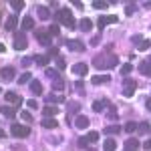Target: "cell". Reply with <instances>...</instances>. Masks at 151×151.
Returning a JSON list of instances; mask_svg holds the SVG:
<instances>
[{
    "instance_id": "d590c367",
    "label": "cell",
    "mask_w": 151,
    "mask_h": 151,
    "mask_svg": "<svg viewBox=\"0 0 151 151\" xmlns=\"http://www.w3.org/2000/svg\"><path fill=\"white\" fill-rule=\"evenodd\" d=\"M99 137H101V135H99V131H91V133L87 135L89 143H95V141H99Z\"/></svg>"
},
{
    "instance_id": "7a4b0ae2",
    "label": "cell",
    "mask_w": 151,
    "mask_h": 151,
    "mask_svg": "<svg viewBox=\"0 0 151 151\" xmlns=\"http://www.w3.org/2000/svg\"><path fill=\"white\" fill-rule=\"evenodd\" d=\"M10 133L16 137V139H26V137L30 135V129L26 127V125H22V123H12Z\"/></svg>"
},
{
    "instance_id": "6f0895ef",
    "label": "cell",
    "mask_w": 151,
    "mask_h": 151,
    "mask_svg": "<svg viewBox=\"0 0 151 151\" xmlns=\"http://www.w3.org/2000/svg\"><path fill=\"white\" fill-rule=\"evenodd\" d=\"M125 151H137V149H125Z\"/></svg>"
},
{
    "instance_id": "f6af8a7d",
    "label": "cell",
    "mask_w": 151,
    "mask_h": 151,
    "mask_svg": "<svg viewBox=\"0 0 151 151\" xmlns=\"http://www.w3.org/2000/svg\"><path fill=\"white\" fill-rule=\"evenodd\" d=\"M133 12H135V6H133V4H129V6H125V14H127V16H131Z\"/></svg>"
},
{
    "instance_id": "f35d334b",
    "label": "cell",
    "mask_w": 151,
    "mask_h": 151,
    "mask_svg": "<svg viewBox=\"0 0 151 151\" xmlns=\"http://www.w3.org/2000/svg\"><path fill=\"white\" fill-rule=\"evenodd\" d=\"M63 89H65L63 81H52V91H63Z\"/></svg>"
},
{
    "instance_id": "277c9868",
    "label": "cell",
    "mask_w": 151,
    "mask_h": 151,
    "mask_svg": "<svg viewBox=\"0 0 151 151\" xmlns=\"http://www.w3.org/2000/svg\"><path fill=\"white\" fill-rule=\"evenodd\" d=\"M115 22H119V16H117V14H105V16H101V18L97 20L99 28H105L107 24H115Z\"/></svg>"
},
{
    "instance_id": "7bdbcfd3",
    "label": "cell",
    "mask_w": 151,
    "mask_h": 151,
    "mask_svg": "<svg viewBox=\"0 0 151 151\" xmlns=\"http://www.w3.org/2000/svg\"><path fill=\"white\" fill-rule=\"evenodd\" d=\"M20 117H22V119L26 121V123H30V121H32V115H30L28 111H22V113H20Z\"/></svg>"
},
{
    "instance_id": "484cf974",
    "label": "cell",
    "mask_w": 151,
    "mask_h": 151,
    "mask_svg": "<svg viewBox=\"0 0 151 151\" xmlns=\"http://www.w3.org/2000/svg\"><path fill=\"white\" fill-rule=\"evenodd\" d=\"M47 103H65V97L50 93V95H47Z\"/></svg>"
},
{
    "instance_id": "4dcf8cb0",
    "label": "cell",
    "mask_w": 151,
    "mask_h": 151,
    "mask_svg": "<svg viewBox=\"0 0 151 151\" xmlns=\"http://www.w3.org/2000/svg\"><path fill=\"white\" fill-rule=\"evenodd\" d=\"M67 109H69V117H70V115H75V113H79L81 105H79V103H69V105H67Z\"/></svg>"
},
{
    "instance_id": "4316f807",
    "label": "cell",
    "mask_w": 151,
    "mask_h": 151,
    "mask_svg": "<svg viewBox=\"0 0 151 151\" xmlns=\"http://www.w3.org/2000/svg\"><path fill=\"white\" fill-rule=\"evenodd\" d=\"M57 113H58V109H57V107H52V105H48V107L42 109V115H45V117H55Z\"/></svg>"
},
{
    "instance_id": "db71d44e",
    "label": "cell",
    "mask_w": 151,
    "mask_h": 151,
    "mask_svg": "<svg viewBox=\"0 0 151 151\" xmlns=\"http://www.w3.org/2000/svg\"><path fill=\"white\" fill-rule=\"evenodd\" d=\"M145 107H147V109L151 111V99H147V101H145Z\"/></svg>"
},
{
    "instance_id": "603a6c76",
    "label": "cell",
    "mask_w": 151,
    "mask_h": 151,
    "mask_svg": "<svg viewBox=\"0 0 151 151\" xmlns=\"http://www.w3.org/2000/svg\"><path fill=\"white\" fill-rule=\"evenodd\" d=\"M32 28H35V18H30V16L22 18V30H32Z\"/></svg>"
},
{
    "instance_id": "9c48e42d",
    "label": "cell",
    "mask_w": 151,
    "mask_h": 151,
    "mask_svg": "<svg viewBox=\"0 0 151 151\" xmlns=\"http://www.w3.org/2000/svg\"><path fill=\"white\" fill-rule=\"evenodd\" d=\"M70 70H73L75 75H79V77H83V75H87V70H89V67H87V63H77L75 67H70Z\"/></svg>"
},
{
    "instance_id": "30bf717a",
    "label": "cell",
    "mask_w": 151,
    "mask_h": 151,
    "mask_svg": "<svg viewBox=\"0 0 151 151\" xmlns=\"http://www.w3.org/2000/svg\"><path fill=\"white\" fill-rule=\"evenodd\" d=\"M6 30H14L16 26H18V16L16 14H10V16H6Z\"/></svg>"
},
{
    "instance_id": "5bb4252c",
    "label": "cell",
    "mask_w": 151,
    "mask_h": 151,
    "mask_svg": "<svg viewBox=\"0 0 151 151\" xmlns=\"http://www.w3.org/2000/svg\"><path fill=\"white\" fill-rule=\"evenodd\" d=\"M139 73L145 77H151V63L149 60H141L139 63Z\"/></svg>"
},
{
    "instance_id": "f907efd6",
    "label": "cell",
    "mask_w": 151,
    "mask_h": 151,
    "mask_svg": "<svg viewBox=\"0 0 151 151\" xmlns=\"http://www.w3.org/2000/svg\"><path fill=\"white\" fill-rule=\"evenodd\" d=\"M87 143H89V139H87V137H81V139H79V145H81V147H85Z\"/></svg>"
},
{
    "instance_id": "2e32d148",
    "label": "cell",
    "mask_w": 151,
    "mask_h": 151,
    "mask_svg": "<svg viewBox=\"0 0 151 151\" xmlns=\"http://www.w3.org/2000/svg\"><path fill=\"white\" fill-rule=\"evenodd\" d=\"M6 97V103H12V105H20V97L14 93V91H8V93L4 95Z\"/></svg>"
},
{
    "instance_id": "c3c4849f",
    "label": "cell",
    "mask_w": 151,
    "mask_h": 151,
    "mask_svg": "<svg viewBox=\"0 0 151 151\" xmlns=\"http://www.w3.org/2000/svg\"><path fill=\"white\" fill-rule=\"evenodd\" d=\"M99 42H101V36H93V38H91V45H93V47H97Z\"/></svg>"
},
{
    "instance_id": "f5cc1de1",
    "label": "cell",
    "mask_w": 151,
    "mask_h": 151,
    "mask_svg": "<svg viewBox=\"0 0 151 151\" xmlns=\"http://www.w3.org/2000/svg\"><path fill=\"white\" fill-rule=\"evenodd\" d=\"M77 91H79V93H83V91H85V89H83V83H81V81H77Z\"/></svg>"
},
{
    "instance_id": "bcb514c9",
    "label": "cell",
    "mask_w": 151,
    "mask_h": 151,
    "mask_svg": "<svg viewBox=\"0 0 151 151\" xmlns=\"http://www.w3.org/2000/svg\"><path fill=\"white\" fill-rule=\"evenodd\" d=\"M57 65H58V69H65V67H67V63H65V58H63V57L57 58Z\"/></svg>"
},
{
    "instance_id": "d6a6232c",
    "label": "cell",
    "mask_w": 151,
    "mask_h": 151,
    "mask_svg": "<svg viewBox=\"0 0 151 151\" xmlns=\"http://www.w3.org/2000/svg\"><path fill=\"white\" fill-rule=\"evenodd\" d=\"M115 147H117V143L113 139H107V141H105V145H103L105 151H115Z\"/></svg>"
},
{
    "instance_id": "7402d4cb",
    "label": "cell",
    "mask_w": 151,
    "mask_h": 151,
    "mask_svg": "<svg viewBox=\"0 0 151 151\" xmlns=\"http://www.w3.org/2000/svg\"><path fill=\"white\" fill-rule=\"evenodd\" d=\"M79 26H81V30H83V32H89V30L93 28V20H91V18H83Z\"/></svg>"
},
{
    "instance_id": "cb8c5ba5",
    "label": "cell",
    "mask_w": 151,
    "mask_h": 151,
    "mask_svg": "<svg viewBox=\"0 0 151 151\" xmlns=\"http://www.w3.org/2000/svg\"><path fill=\"white\" fill-rule=\"evenodd\" d=\"M123 129L119 127V125H109V127L103 129V133H107V135H117V133H121Z\"/></svg>"
},
{
    "instance_id": "9a60e30c",
    "label": "cell",
    "mask_w": 151,
    "mask_h": 151,
    "mask_svg": "<svg viewBox=\"0 0 151 151\" xmlns=\"http://www.w3.org/2000/svg\"><path fill=\"white\" fill-rule=\"evenodd\" d=\"M93 85H105V83H111V77L109 75H95L93 79H91Z\"/></svg>"
},
{
    "instance_id": "681fc988",
    "label": "cell",
    "mask_w": 151,
    "mask_h": 151,
    "mask_svg": "<svg viewBox=\"0 0 151 151\" xmlns=\"http://www.w3.org/2000/svg\"><path fill=\"white\" fill-rule=\"evenodd\" d=\"M36 107H38V103H36L35 99H30V101H28V109H36Z\"/></svg>"
},
{
    "instance_id": "6da1fadb",
    "label": "cell",
    "mask_w": 151,
    "mask_h": 151,
    "mask_svg": "<svg viewBox=\"0 0 151 151\" xmlns=\"http://www.w3.org/2000/svg\"><path fill=\"white\" fill-rule=\"evenodd\" d=\"M55 18L58 20V24L67 26V28H70V30L77 26V22H75V16H73V12H70L69 8H58L57 14H55Z\"/></svg>"
},
{
    "instance_id": "3957f363",
    "label": "cell",
    "mask_w": 151,
    "mask_h": 151,
    "mask_svg": "<svg viewBox=\"0 0 151 151\" xmlns=\"http://www.w3.org/2000/svg\"><path fill=\"white\" fill-rule=\"evenodd\" d=\"M135 89H137V83L133 81V79H129V77H125V81H123V95L125 97H133Z\"/></svg>"
},
{
    "instance_id": "52a82bcc",
    "label": "cell",
    "mask_w": 151,
    "mask_h": 151,
    "mask_svg": "<svg viewBox=\"0 0 151 151\" xmlns=\"http://www.w3.org/2000/svg\"><path fill=\"white\" fill-rule=\"evenodd\" d=\"M12 79H14V69L12 67L0 69V81H12Z\"/></svg>"
},
{
    "instance_id": "9f6ffc18",
    "label": "cell",
    "mask_w": 151,
    "mask_h": 151,
    "mask_svg": "<svg viewBox=\"0 0 151 151\" xmlns=\"http://www.w3.org/2000/svg\"><path fill=\"white\" fill-rule=\"evenodd\" d=\"M4 135H6V133H4V131H2V129H0V137H4Z\"/></svg>"
},
{
    "instance_id": "ee69618b",
    "label": "cell",
    "mask_w": 151,
    "mask_h": 151,
    "mask_svg": "<svg viewBox=\"0 0 151 151\" xmlns=\"http://www.w3.org/2000/svg\"><path fill=\"white\" fill-rule=\"evenodd\" d=\"M147 48H151V40H143L139 45V50H147Z\"/></svg>"
},
{
    "instance_id": "7dc6e473",
    "label": "cell",
    "mask_w": 151,
    "mask_h": 151,
    "mask_svg": "<svg viewBox=\"0 0 151 151\" xmlns=\"http://www.w3.org/2000/svg\"><path fill=\"white\" fill-rule=\"evenodd\" d=\"M48 57H50V58L57 57L58 58V50H57V48H48Z\"/></svg>"
},
{
    "instance_id": "1f68e13d",
    "label": "cell",
    "mask_w": 151,
    "mask_h": 151,
    "mask_svg": "<svg viewBox=\"0 0 151 151\" xmlns=\"http://www.w3.org/2000/svg\"><path fill=\"white\" fill-rule=\"evenodd\" d=\"M28 81H32V75L30 73H22L18 77V85H24V83H28Z\"/></svg>"
},
{
    "instance_id": "8992f818",
    "label": "cell",
    "mask_w": 151,
    "mask_h": 151,
    "mask_svg": "<svg viewBox=\"0 0 151 151\" xmlns=\"http://www.w3.org/2000/svg\"><path fill=\"white\" fill-rule=\"evenodd\" d=\"M36 40L42 45V47H50V42H52V36L45 32V30H36Z\"/></svg>"
},
{
    "instance_id": "7c38bea8",
    "label": "cell",
    "mask_w": 151,
    "mask_h": 151,
    "mask_svg": "<svg viewBox=\"0 0 151 151\" xmlns=\"http://www.w3.org/2000/svg\"><path fill=\"white\" fill-rule=\"evenodd\" d=\"M42 127L45 129H57L58 121L55 119V117H45V119H42Z\"/></svg>"
},
{
    "instance_id": "60d3db41",
    "label": "cell",
    "mask_w": 151,
    "mask_h": 151,
    "mask_svg": "<svg viewBox=\"0 0 151 151\" xmlns=\"http://www.w3.org/2000/svg\"><path fill=\"white\" fill-rule=\"evenodd\" d=\"M48 35H50V36H57V35H58V24H50V28H48Z\"/></svg>"
},
{
    "instance_id": "d4e9b609",
    "label": "cell",
    "mask_w": 151,
    "mask_h": 151,
    "mask_svg": "<svg viewBox=\"0 0 151 151\" xmlns=\"http://www.w3.org/2000/svg\"><path fill=\"white\" fill-rule=\"evenodd\" d=\"M125 149H139V141L135 139V137H129L125 141Z\"/></svg>"
},
{
    "instance_id": "8d00e7d4",
    "label": "cell",
    "mask_w": 151,
    "mask_h": 151,
    "mask_svg": "<svg viewBox=\"0 0 151 151\" xmlns=\"http://www.w3.org/2000/svg\"><path fill=\"white\" fill-rule=\"evenodd\" d=\"M0 111H2V115H6V117H14V109H12V107H6V105H4Z\"/></svg>"
},
{
    "instance_id": "f1b7e54d",
    "label": "cell",
    "mask_w": 151,
    "mask_h": 151,
    "mask_svg": "<svg viewBox=\"0 0 151 151\" xmlns=\"http://www.w3.org/2000/svg\"><path fill=\"white\" fill-rule=\"evenodd\" d=\"M107 117H109L111 121H117V119H119V115H117V107H115V105H109V113H107Z\"/></svg>"
},
{
    "instance_id": "4fadbf2b",
    "label": "cell",
    "mask_w": 151,
    "mask_h": 151,
    "mask_svg": "<svg viewBox=\"0 0 151 151\" xmlns=\"http://www.w3.org/2000/svg\"><path fill=\"white\" fill-rule=\"evenodd\" d=\"M75 125H77L79 129H87V127H89V117H87V115H77Z\"/></svg>"
},
{
    "instance_id": "83f0119b",
    "label": "cell",
    "mask_w": 151,
    "mask_h": 151,
    "mask_svg": "<svg viewBox=\"0 0 151 151\" xmlns=\"http://www.w3.org/2000/svg\"><path fill=\"white\" fill-rule=\"evenodd\" d=\"M117 63H119L117 55H109V57H107V69H113V67H117Z\"/></svg>"
},
{
    "instance_id": "11a10c76",
    "label": "cell",
    "mask_w": 151,
    "mask_h": 151,
    "mask_svg": "<svg viewBox=\"0 0 151 151\" xmlns=\"http://www.w3.org/2000/svg\"><path fill=\"white\" fill-rule=\"evenodd\" d=\"M4 50H6V47H4V45L0 42V52H4Z\"/></svg>"
},
{
    "instance_id": "ac0fdd59",
    "label": "cell",
    "mask_w": 151,
    "mask_h": 151,
    "mask_svg": "<svg viewBox=\"0 0 151 151\" xmlns=\"http://www.w3.org/2000/svg\"><path fill=\"white\" fill-rule=\"evenodd\" d=\"M36 12H38V18H40V20H48V18H50V10H48L47 6H38Z\"/></svg>"
},
{
    "instance_id": "d6986e66",
    "label": "cell",
    "mask_w": 151,
    "mask_h": 151,
    "mask_svg": "<svg viewBox=\"0 0 151 151\" xmlns=\"http://www.w3.org/2000/svg\"><path fill=\"white\" fill-rule=\"evenodd\" d=\"M151 125L147 123V121H141V123H137V133H141V135H147L149 133Z\"/></svg>"
},
{
    "instance_id": "8fae6325",
    "label": "cell",
    "mask_w": 151,
    "mask_h": 151,
    "mask_svg": "<svg viewBox=\"0 0 151 151\" xmlns=\"http://www.w3.org/2000/svg\"><path fill=\"white\" fill-rule=\"evenodd\" d=\"M93 65L95 67H97V69H107V57H105V55H97V57L93 58Z\"/></svg>"
},
{
    "instance_id": "b9f144b4",
    "label": "cell",
    "mask_w": 151,
    "mask_h": 151,
    "mask_svg": "<svg viewBox=\"0 0 151 151\" xmlns=\"http://www.w3.org/2000/svg\"><path fill=\"white\" fill-rule=\"evenodd\" d=\"M131 42H133V45H141V42H143V36L141 35H133L131 36Z\"/></svg>"
},
{
    "instance_id": "e575fe53",
    "label": "cell",
    "mask_w": 151,
    "mask_h": 151,
    "mask_svg": "<svg viewBox=\"0 0 151 151\" xmlns=\"http://www.w3.org/2000/svg\"><path fill=\"white\" fill-rule=\"evenodd\" d=\"M10 6H12L16 12H18V10H22V8H24V2H22V0H12Z\"/></svg>"
},
{
    "instance_id": "816d5d0a",
    "label": "cell",
    "mask_w": 151,
    "mask_h": 151,
    "mask_svg": "<svg viewBox=\"0 0 151 151\" xmlns=\"http://www.w3.org/2000/svg\"><path fill=\"white\" fill-rule=\"evenodd\" d=\"M143 149H145V151H151V141H145V143H143Z\"/></svg>"
},
{
    "instance_id": "836d02e7",
    "label": "cell",
    "mask_w": 151,
    "mask_h": 151,
    "mask_svg": "<svg viewBox=\"0 0 151 151\" xmlns=\"http://www.w3.org/2000/svg\"><path fill=\"white\" fill-rule=\"evenodd\" d=\"M47 77H50L52 81H60V79H58V70L50 69V67H48V69H47Z\"/></svg>"
},
{
    "instance_id": "f546056e",
    "label": "cell",
    "mask_w": 151,
    "mask_h": 151,
    "mask_svg": "<svg viewBox=\"0 0 151 151\" xmlns=\"http://www.w3.org/2000/svg\"><path fill=\"white\" fill-rule=\"evenodd\" d=\"M123 131H127V133H135V131H137V123H135V121H129V123H125Z\"/></svg>"
},
{
    "instance_id": "44dd1931",
    "label": "cell",
    "mask_w": 151,
    "mask_h": 151,
    "mask_svg": "<svg viewBox=\"0 0 151 151\" xmlns=\"http://www.w3.org/2000/svg\"><path fill=\"white\" fill-rule=\"evenodd\" d=\"M36 65H40V67H47L48 69V60H50V57L48 55H38V57H35Z\"/></svg>"
},
{
    "instance_id": "74e56055",
    "label": "cell",
    "mask_w": 151,
    "mask_h": 151,
    "mask_svg": "<svg viewBox=\"0 0 151 151\" xmlns=\"http://www.w3.org/2000/svg\"><path fill=\"white\" fill-rule=\"evenodd\" d=\"M131 70H133V65H131V63H127V65H123V67H121V75H125V77H127Z\"/></svg>"
},
{
    "instance_id": "680465c9",
    "label": "cell",
    "mask_w": 151,
    "mask_h": 151,
    "mask_svg": "<svg viewBox=\"0 0 151 151\" xmlns=\"http://www.w3.org/2000/svg\"><path fill=\"white\" fill-rule=\"evenodd\" d=\"M149 63H151V60H149Z\"/></svg>"
},
{
    "instance_id": "e0dca14e",
    "label": "cell",
    "mask_w": 151,
    "mask_h": 151,
    "mask_svg": "<svg viewBox=\"0 0 151 151\" xmlns=\"http://www.w3.org/2000/svg\"><path fill=\"white\" fill-rule=\"evenodd\" d=\"M105 107H109V101H107V99L95 101V103H93V111H95V113H101V111H103Z\"/></svg>"
},
{
    "instance_id": "ffe728a7",
    "label": "cell",
    "mask_w": 151,
    "mask_h": 151,
    "mask_svg": "<svg viewBox=\"0 0 151 151\" xmlns=\"http://www.w3.org/2000/svg\"><path fill=\"white\" fill-rule=\"evenodd\" d=\"M30 91L35 95H42V85L36 81V79H32V81H30Z\"/></svg>"
},
{
    "instance_id": "ab89813d",
    "label": "cell",
    "mask_w": 151,
    "mask_h": 151,
    "mask_svg": "<svg viewBox=\"0 0 151 151\" xmlns=\"http://www.w3.org/2000/svg\"><path fill=\"white\" fill-rule=\"evenodd\" d=\"M93 6L97 8V10H105V8L109 6V2H101V0H97V2H95Z\"/></svg>"
},
{
    "instance_id": "5b68a950",
    "label": "cell",
    "mask_w": 151,
    "mask_h": 151,
    "mask_svg": "<svg viewBox=\"0 0 151 151\" xmlns=\"http://www.w3.org/2000/svg\"><path fill=\"white\" fill-rule=\"evenodd\" d=\"M28 47V40H26V35H14V48L16 50H24V48Z\"/></svg>"
},
{
    "instance_id": "ba28073f",
    "label": "cell",
    "mask_w": 151,
    "mask_h": 151,
    "mask_svg": "<svg viewBox=\"0 0 151 151\" xmlns=\"http://www.w3.org/2000/svg\"><path fill=\"white\" fill-rule=\"evenodd\" d=\"M67 48L69 50H75V52H83L85 50V45L81 40H67Z\"/></svg>"
}]
</instances>
